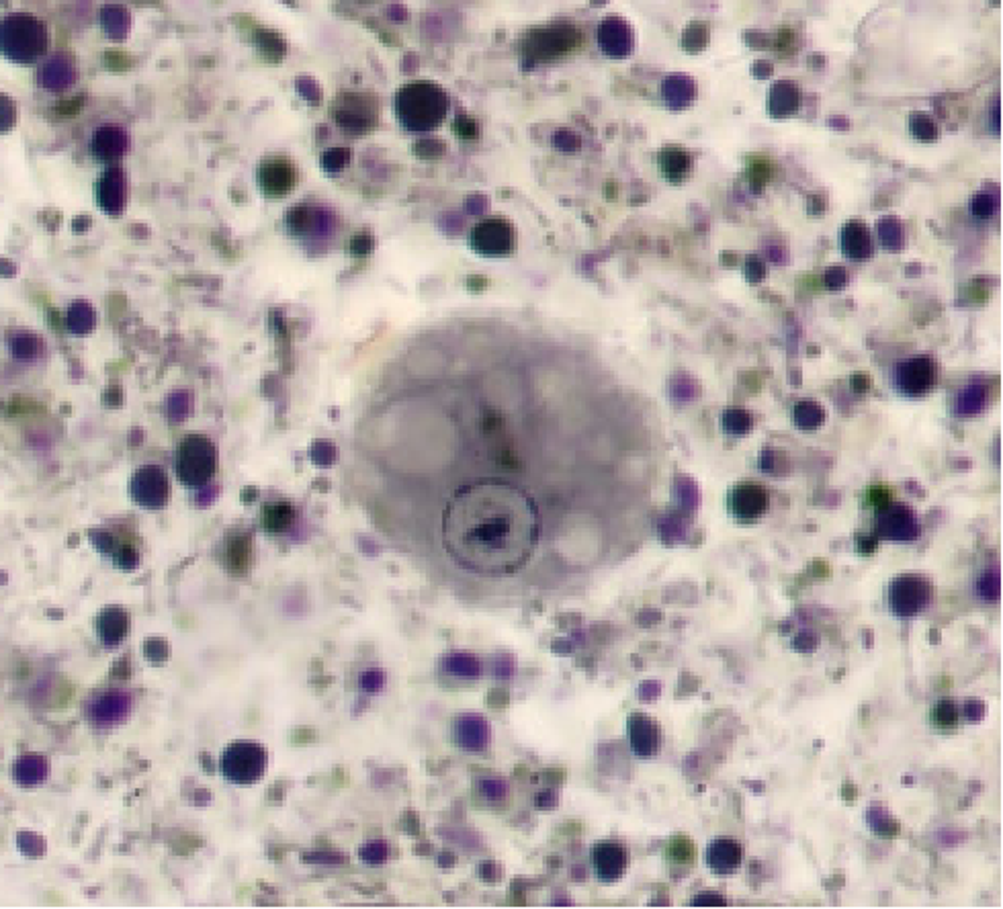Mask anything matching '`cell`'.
Segmentation results:
<instances>
[{"mask_svg":"<svg viewBox=\"0 0 1003 909\" xmlns=\"http://www.w3.org/2000/svg\"><path fill=\"white\" fill-rule=\"evenodd\" d=\"M502 320L451 322L385 365L359 443L420 494L434 568L469 602L512 609L600 568L637 510L613 455L576 449L561 371Z\"/></svg>","mask_w":1003,"mask_h":909,"instance_id":"cell-1","label":"cell"},{"mask_svg":"<svg viewBox=\"0 0 1003 909\" xmlns=\"http://www.w3.org/2000/svg\"><path fill=\"white\" fill-rule=\"evenodd\" d=\"M449 111V97L439 84L414 80L396 95V115L410 132H430Z\"/></svg>","mask_w":1003,"mask_h":909,"instance_id":"cell-2","label":"cell"},{"mask_svg":"<svg viewBox=\"0 0 1003 909\" xmlns=\"http://www.w3.org/2000/svg\"><path fill=\"white\" fill-rule=\"evenodd\" d=\"M0 43L7 60L35 64L50 48L48 25L29 13H11L0 29Z\"/></svg>","mask_w":1003,"mask_h":909,"instance_id":"cell-3","label":"cell"},{"mask_svg":"<svg viewBox=\"0 0 1003 909\" xmlns=\"http://www.w3.org/2000/svg\"><path fill=\"white\" fill-rule=\"evenodd\" d=\"M217 471V449L199 432L183 437L174 451V473L187 488L207 486Z\"/></svg>","mask_w":1003,"mask_h":909,"instance_id":"cell-4","label":"cell"},{"mask_svg":"<svg viewBox=\"0 0 1003 909\" xmlns=\"http://www.w3.org/2000/svg\"><path fill=\"white\" fill-rule=\"evenodd\" d=\"M269 752L256 742H234L220 754V774L234 785H252L265 776Z\"/></svg>","mask_w":1003,"mask_h":909,"instance_id":"cell-5","label":"cell"},{"mask_svg":"<svg viewBox=\"0 0 1003 909\" xmlns=\"http://www.w3.org/2000/svg\"><path fill=\"white\" fill-rule=\"evenodd\" d=\"M932 596L934 586L926 576L901 574L891 582L887 590L889 611L899 619H913L928 609Z\"/></svg>","mask_w":1003,"mask_h":909,"instance_id":"cell-6","label":"cell"},{"mask_svg":"<svg viewBox=\"0 0 1003 909\" xmlns=\"http://www.w3.org/2000/svg\"><path fill=\"white\" fill-rule=\"evenodd\" d=\"M129 711H132V697H129V692L119 688H109L97 692V695L86 701L84 717L91 727L107 731L121 725L127 719Z\"/></svg>","mask_w":1003,"mask_h":909,"instance_id":"cell-7","label":"cell"},{"mask_svg":"<svg viewBox=\"0 0 1003 909\" xmlns=\"http://www.w3.org/2000/svg\"><path fill=\"white\" fill-rule=\"evenodd\" d=\"M129 496L148 510H158L168 504L170 498V482L168 475L160 465H142L134 471L129 480Z\"/></svg>","mask_w":1003,"mask_h":909,"instance_id":"cell-8","label":"cell"},{"mask_svg":"<svg viewBox=\"0 0 1003 909\" xmlns=\"http://www.w3.org/2000/svg\"><path fill=\"white\" fill-rule=\"evenodd\" d=\"M256 181H258L260 191H263L267 197L281 199L295 189V185L299 181V172L287 156L275 154V156H267V158L260 160V164L256 168Z\"/></svg>","mask_w":1003,"mask_h":909,"instance_id":"cell-9","label":"cell"},{"mask_svg":"<svg viewBox=\"0 0 1003 909\" xmlns=\"http://www.w3.org/2000/svg\"><path fill=\"white\" fill-rule=\"evenodd\" d=\"M727 504H729L731 516L735 518L737 523H744V525L750 523L752 525L766 516L768 508H770V494L758 482H741V484L731 488Z\"/></svg>","mask_w":1003,"mask_h":909,"instance_id":"cell-10","label":"cell"},{"mask_svg":"<svg viewBox=\"0 0 1003 909\" xmlns=\"http://www.w3.org/2000/svg\"><path fill=\"white\" fill-rule=\"evenodd\" d=\"M592 869L598 881L602 883H617L625 877L631 864L629 848L613 838L600 840L592 846Z\"/></svg>","mask_w":1003,"mask_h":909,"instance_id":"cell-11","label":"cell"},{"mask_svg":"<svg viewBox=\"0 0 1003 909\" xmlns=\"http://www.w3.org/2000/svg\"><path fill=\"white\" fill-rule=\"evenodd\" d=\"M453 742L467 752H482L490 744V725L477 713H465L455 717L453 725Z\"/></svg>","mask_w":1003,"mask_h":909,"instance_id":"cell-12","label":"cell"},{"mask_svg":"<svg viewBox=\"0 0 1003 909\" xmlns=\"http://www.w3.org/2000/svg\"><path fill=\"white\" fill-rule=\"evenodd\" d=\"M512 228L502 220H488L471 230V246L490 256L506 254L512 248Z\"/></svg>","mask_w":1003,"mask_h":909,"instance_id":"cell-13","label":"cell"},{"mask_svg":"<svg viewBox=\"0 0 1003 909\" xmlns=\"http://www.w3.org/2000/svg\"><path fill=\"white\" fill-rule=\"evenodd\" d=\"M744 848L733 838H717L707 848V867L715 875H731L741 867Z\"/></svg>","mask_w":1003,"mask_h":909,"instance_id":"cell-14","label":"cell"},{"mask_svg":"<svg viewBox=\"0 0 1003 909\" xmlns=\"http://www.w3.org/2000/svg\"><path fill=\"white\" fill-rule=\"evenodd\" d=\"M936 371L932 361L928 359H915L907 361L899 367V385L903 392L911 396H922L930 392V387L934 385Z\"/></svg>","mask_w":1003,"mask_h":909,"instance_id":"cell-15","label":"cell"},{"mask_svg":"<svg viewBox=\"0 0 1003 909\" xmlns=\"http://www.w3.org/2000/svg\"><path fill=\"white\" fill-rule=\"evenodd\" d=\"M629 731H631V746H633L635 754L647 758L660 750V744H662L660 727L653 723L647 715H641V713L631 715Z\"/></svg>","mask_w":1003,"mask_h":909,"instance_id":"cell-16","label":"cell"},{"mask_svg":"<svg viewBox=\"0 0 1003 909\" xmlns=\"http://www.w3.org/2000/svg\"><path fill=\"white\" fill-rule=\"evenodd\" d=\"M11 776L21 787L41 785L50 776V760L39 754H23L13 762Z\"/></svg>","mask_w":1003,"mask_h":909,"instance_id":"cell-17","label":"cell"},{"mask_svg":"<svg viewBox=\"0 0 1003 909\" xmlns=\"http://www.w3.org/2000/svg\"><path fill=\"white\" fill-rule=\"evenodd\" d=\"M97 197L99 203L105 211L117 213L125 201V175L123 170L113 166L107 172H103L101 181L97 183Z\"/></svg>","mask_w":1003,"mask_h":909,"instance_id":"cell-18","label":"cell"},{"mask_svg":"<svg viewBox=\"0 0 1003 909\" xmlns=\"http://www.w3.org/2000/svg\"><path fill=\"white\" fill-rule=\"evenodd\" d=\"M97 633L107 647H115L127 633V615L119 606H109L97 619Z\"/></svg>","mask_w":1003,"mask_h":909,"instance_id":"cell-19","label":"cell"},{"mask_svg":"<svg viewBox=\"0 0 1003 909\" xmlns=\"http://www.w3.org/2000/svg\"><path fill=\"white\" fill-rule=\"evenodd\" d=\"M93 140L105 142V144H91V152L103 162L115 160L125 150V136L119 125H103Z\"/></svg>","mask_w":1003,"mask_h":909,"instance_id":"cell-20","label":"cell"},{"mask_svg":"<svg viewBox=\"0 0 1003 909\" xmlns=\"http://www.w3.org/2000/svg\"><path fill=\"white\" fill-rule=\"evenodd\" d=\"M930 723L934 729H938L942 733L956 731L958 725H961V707H958L950 699L936 703L930 711Z\"/></svg>","mask_w":1003,"mask_h":909,"instance_id":"cell-21","label":"cell"},{"mask_svg":"<svg viewBox=\"0 0 1003 909\" xmlns=\"http://www.w3.org/2000/svg\"><path fill=\"white\" fill-rule=\"evenodd\" d=\"M293 521V508L287 502H271L263 508V527L269 533L285 531Z\"/></svg>","mask_w":1003,"mask_h":909,"instance_id":"cell-22","label":"cell"},{"mask_svg":"<svg viewBox=\"0 0 1003 909\" xmlns=\"http://www.w3.org/2000/svg\"><path fill=\"white\" fill-rule=\"evenodd\" d=\"M248 555H250L248 541H244V543H242V541L238 539V541L230 543L228 553H226V561H228L230 570H232V572H236V574H238V572H242V570H246V566H248Z\"/></svg>","mask_w":1003,"mask_h":909,"instance_id":"cell-23","label":"cell"}]
</instances>
